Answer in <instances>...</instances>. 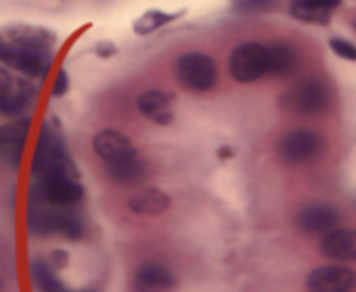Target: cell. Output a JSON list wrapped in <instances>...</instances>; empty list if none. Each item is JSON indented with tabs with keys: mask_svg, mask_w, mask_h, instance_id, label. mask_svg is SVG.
Here are the masks:
<instances>
[{
	"mask_svg": "<svg viewBox=\"0 0 356 292\" xmlns=\"http://www.w3.org/2000/svg\"><path fill=\"white\" fill-rule=\"evenodd\" d=\"M32 175L35 180H47V178H79L81 173L76 169L74 159L66 151L64 137L59 132L56 119L42 127L40 139H37L35 154H32Z\"/></svg>",
	"mask_w": 356,
	"mask_h": 292,
	"instance_id": "cell-1",
	"label": "cell"
},
{
	"mask_svg": "<svg viewBox=\"0 0 356 292\" xmlns=\"http://www.w3.org/2000/svg\"><path fill=\"white\" fill-rule=\"evenodd\" d=\"M176 78L188 93H208L218 83V64L203 51H188L178 56Z\"/></svg>",
	"mask_w": 356,
	"mask_h": 292,
	"instance_id": "cell-2",
	"label": "cell"
},
{
	"mask_svg": "<svg viewBox=\"0 0 356 292\" xmlns=\"http://www.w3.org/2000/svg\"><path fill=\"white\" fill-rule=\"evenodd\" d=\"M229 74L239 83H257L259 78L268 74L266 46L257 42H244L234 46L229 54Z\"/></svg>",
	"mask_w": 356,
	"mask_h": 292,
	"instance_id": "cell-3",
	"label": "cell"
},
{
	"mask_svg": "<svg viewBox=\"0 0 356 292\" xmlns=\"http://www.w3.org/2000/svg\"><path fill=\"white\" fill-rule=\"evenodd\" d=\"M278 103L291 114H315L327 108V103H330V90L322 83H317V80H307V83H300V85H296V88L286 90Z\"/></svg>",
	"mask_w": 356,
	"mask_h": 292,
	"instance_id": "cell-4",
	"label": "cell"
},
{
	"mask_svg": "<svg viewBox=\"0 0 356 292\" xmlns=\"http://www.w3.org/2000/svg\"><path fill=\"white\" fill-rule=\"evenodd\" d=\"M322 149V137L312 129H293L278 144V154L286 164H305Z\"/></svg>",
	"mask_w": 356,
	"mask_h": 292,
	"instance_id": "cell-5",
	"label": "cell"
},
{
	"mask_svg": "<svg viewBox=\"0 0 356 292\" xmlns=\"http://www.w3.org/2000/svg\"><path fill=\"white\" fill-rule=\"evenodd\" d=\"M6 37L15 46L25 51H32L37 56H44V59H54V46H56V35L44 27H32V25H15L8 27Z\"/></svg>",
	"mask_w": 356,
	"mask_h": 292,
	"instance_id": "cell-6",
	"label": "cell"
},
{
	"mask_svg": "<svg viewBox=\"0 0 356 292\" xmlns=\"http://www.w3.org/2000/svg\"><path fill=\"white\" fill-rule=\"evenodd\" d=\"M356 287V273L339 263L320 266L307 275V290L312 292H349Z\"/></svg>",
	"mask_w": 356,
	"mask_h": 292,
	"instance_id": "cell-7",
	"label": "cell"
},
{
	"mask_svg": "<svg viewBox=\"0 0 356 292\" xmlns=\"http://www.w3.org/2000/svg\"><path fill=\"white\" fill-rule=\"evenodd\" d=\"M59 209L51 203L42 198L40 190L32 185L30 190V203H27V229L35 237H49L56 232V222H59Z\"/></svg>",
	"mask_w": 356,
	"mask_h": 292,
	"instance_id": "cell-8",
	"label": "cell"
},
{
	"mask_svg": "<svg viewBox=\"0 0 356 292\" xmlns=\"http://www.w3.org/2000/svg\"><path fill=\"white\" fill-rule=\"evenodd\" d=\"M35 188L54 207H76L83 200V185L79 178H47L37 180Z\"/></svg>",
	"mask_w": 356,
	"mask_h": 292,
	"instance_id": "cell-9",
	"label": "cell"
},
{
	"mask_svg": "<svg viewBox=\"0 0 356 292\" xmlns=\"http://www.w3.org/2000/svg\"><path fill=\"white\" fill-rule=\"evenodd\" d=\"M0 64L6 66V69L20 71V74L27 76V78H44L51 61L44 59V56L32 54V51L20 49V46H15L10 42L8 49H6V54L0 56Z\"/></svg>",
	"mask_w": 356,
	"mask_h": 292,
	"instance_id": "cell-10",
	"label": "cell"
},
{
	"mask_svg": "<svg viewBox=\"0 0 356 292\" xmlns=\"http://www.w3.org/2000/svg\"><path fill=\"white\" fill-rule=\"evenodd\" d=\"M173 105H176V95L168 90H147L137 98L139 112L161 127L173 122Z\"/></svg>",
	"mask_w": 356,
	"mask_h": 292,
	"instance_id": "cell-11",
	"label": "cell"
},
{
	"mask_svg": "<svg viewBox=\"0 0 356 292\" xmlns=\"http://www.w3.org/2000/svg\"><path fill=\"white\" fill-rule=\"evenodd\" d=\"M296 224L307 234H327L339 224V212L332 205L312 203L298 212Z\"/></svg>",
	"mask_w": 356,
	"mask_h": 292,
	"instance_id": "cell-12",
	"label": "cell"
},
{
	"mask_svg": "<svg viewBox=\"0 0 356 292\" xmlns=\"http://www.w3.org/2000/svg\"><path fill=\"white\" fill-rule=\"evenodd\" d=\"M320 251L330 261H356V229H332L322 234Z\"/></svg>",
	"mask_w": 356,
	"mask_h": 292,
	"instance_id": "cell-13",
	"label": "cell"
},
{
	"mask_svg": "<svg viewBox=\"0 0 356 292\" xmlns=\"http://www.w3.org/2000/svg\"><path fill=\"white\" fill-rule=\"evenodd\" d=\"M341 0H291V15L310 25H330Z\"/></svg>",
	"mask_w": 356,
	"mask_h": 292,
	"instance_id": "cell-14",
	"label": "cell"
},
{
	"mask_svg": "<svg viewBox=\"0 0 356 292\" xmlns=\"http://www.w3.org/2000/svg\"><path fill=\"white\" fill-rule=\"evenodd\" d=\"M93 151L100 159L108 164V161H120L124 156L137 154L127 137L122 132H115V129H103L93 137Z\"/></svg>",
	"mask_w": 356,
	"mask_h": 292,
	"instance_id": "cell-15",
	"label": "cell"
},
{
	"mask_svg": "<svg viewBox=\"0 0 356 292\" xmlns=\"http://www.w3.org/2000/svg\"><path fill=\"white\" fill-rule=\"evenodd\" d=\"M30 124H32V119L25 117V119H20V122L6 124V127L0 129V154L6 156L13 166H17L22 159Z\"/></svg>",
	"mask_w": 356,
	"mask_h": 292,
	"instance_id": "cell-16",
	"label": "cell"
},
{
	"mask_svg": "<svg viewBox=\"0 0 356 292\" xmlns=\"http://www.w3.org/2000/svg\"><path fill=\"white\" fill-rule=\"evenodd\" d=\"M173 285H176V275L156 261L142 263L134 273V287L137 290H171Z\"/></svg>",
	"mask_w": 356,
	"mask_h": 292,
	"instance_id": "cell-17",
	"label": "cell"
},
{
	"mask_svg": "<svg viewBox=\"0 0 356 292\" xmlns=\"http://www.w3.org/2000/svg\"><path fill=\"white\" fill-rule=\"evenodd\" d=\"M105 169H108L110 178L120 185H137L147 178V164H144L137 154L124 156V159H120V161H108Z\"/></svg>",
	"mask_w": 356,
	"mask_h": 292,
	"instance_id": "cell-18",
	"label": "cell"
},
{
	"mask_svg": "<svg viewBox=\"0 0 356 292\" xmlns=\"http://www.w3.org/2000/svg\"><path fill=\"white\" fill-rule=\"evenodd\" d=\"M168 205H171V198L159 188L139 190L137 195L129 198V209L134 214H144V217H159V214L166 212Z\"/></svg>",
	"mask_w": 356,
	"mask_h": 292,
	"instance_id": "cell-19",
	"label": "cell"
},
{
	"mask_svg": "<svg viewBox=\"0 0 356 292\" xmlns=\"http://www.w3.org/2000/svg\"><path fill=\"white\" fill-rule=\"evenodd\" d=\"M30 277H32V285L42 292L66 290V285L59 280V275H56V268L51 266L49 261H44V258H32L30 261Z\"/></svg>",
	"mask_w": 356,
	"mask_h": 292,
	"instance_id": "cell-20",
	"label": "cell"
},
{
	"mask_svg": "<svg viewBox=\"0 0 356 292\" xmlns=\"http://www.w3.org/2000/svg\"><path fill=\"white\" fill-rule=\"evenodd\" d=\"M266 61H268V74L271 76H286L296 69L298 56L288 44H268L266 46Z\"/></svg>",
	"mask_w": 356,
	"mask_h": 292,
	"instance_id": "cell-21",
	"label": "cell"
},
{
	"mask_svg": "<svg viewBox=\"0 0 356 292\" xmlns=\"http://www.w3.org/2000/svg\"><path fill=\"white\" fill-rule=\"evenodd\" d=\"M184 15V12H163V10H147L137 22H134V35H152L161 27L171 25L173 20Z\"/></svg>",
	"mask_w": 356,
	"mask_h": 292,
	"instance_id": "cell-22",
	"label": "cell"
},
{
	"mask_svg": "<svg viewBox=\"0 0 356 292\" xmlns=\"http://www.w3.org/2000/svg\"><path fill=\"white\" fill-rule=\"evenodd\" d=\"M56 232L64 234L71 241H81L86 237V224L79 214L71 212V207H61L59 209V222H56Z\"/></svg>",
	"mask_w": 356,
	"mask_h": 292,
	"instance_id": "cell-23",
	"label": "cell"
},
{
	"mask_svg": "<svg viewBox=\"0 0 356 292\" xmlns=\"http://www.w3.org/2000/svg\"><path fill=\"white\" fill-rule=\"evenodd\" d=\"M281 0H229L234 12L239 15H264V12H273Z\"/></svg>",
	"mask_w": 356,
	"mask_h": 292,
	"instance_id": "cell-24",
	"label": "cell"
},
{
	"mask_svg": "<svg viewBox=\"0 0 356 292\" xmlns=\"http://www.w3.org/2000/svg\"><path fill=\"white\" fill-rule=\"evenodd\" d=\"M330 49L334 51L339 59L356 61V46L351 44L349 40H344V37H332V40H330Z\"/></svg>",
	"mask_w": 356,
	"mask_h": 292,
	"instance_id": "cell-25",
	"label": "cell"
},
{
	"mask_svg": "<svg viewBox=\"0 0 356 292\" xmlns=\"http://www.w3.org/2000/svg\"><path fill=\"white\" fill-rule=\"evenodd\" d=\"M69 74H66V69H59L56 71V76H54V83H51V95L54 98H61V95H66L69 93Z\"/></svg>",
	"mask_w": 356,
	"mask_h": 292,
	"instance_id": "cell-26",
	"label": "cell"
},
{
	"mask_svg": "<svg viewBox=\"0 0 356 292\" xmlns=\"http://www.w3.org/2000/svg\"><path fill=\"white\" fill-rule=\"evenodd\" d=\"M15 83H17L15 76H13L6 66H0V95L13 93V90H15Z\"/></svg>",
	"mask_w": 356,
	"mask_h": 292,
	"instance_id": "cell-27",
	"label": "cell"
},
{
	"mask_svg": "<svg viewBox=\"0 0 356 292\" xmlns=\"http://www.w3.org/2000/svg\"><path fill=\"white\" fill-rule=\"evenodd\" d=\"M95 54L98 56H115L118 54V46H115L113 42H100V44L95 46Z\"/></svg>",
	"mask_w": 356,
	"mask_h": 292,
	"instance_id": "cell-28",
	"label": "cell"
},
{
	"mask_svg": "<svg viewBox=\"0 0 356 292\" xmlns=\"http://www.w3.org/2000/svg\"><path fill=\"white\" fill-rule=\"evenodd\" d=\"M69 263V253L66 251H54L51 253V266L54 268H64Z\"/></svg>",
	"mask_w": 356,
	"mask_h": 292,
	"instance_id": "cell-29",
	"label": "cell"
},
{
	"mask_svg": "<svg viewBox=\"0 0 356 292\" xmlns=\"http://www.w3.org/2000/svg\"><path fill=\"white\" fill-rule=\"evenodd\" d=\"M8 44H10V40H8V42H6V37H3V35H0V56H3V54H6V49H8Z\"/></svg>",
	"mask_w": 356,
	"mask_h": 292,
	"instance_id": "cell-30",
	"label": "cell"
},
{
	"mask_svg": "<svg viewBox=\"0 0 356 292\" xmlns=\"http://www.w3.org/2000/svg\"><path fill=\"white\" fill-rule=\"evenodd\" d=\"M3 287H6V285H3V280H0V290H3Z\"/></svg>",
	"mask_w": 356,
	"mask_h": 292,
	"instance_id": "cell-31",
	"label": "cell"
},
{
	"mask_svg": "<svg viewBox=\"0 0 356 292\" xmlns=\"http://www.w3.org/2000/svg\"><path fill=\"white\" fill-rule=\"evenodd\" d=\"M354 30H356V22H354Z\"/></svg>",
	"mask_w": 356,
	"mask_h": 292,
	"instance_id": "cell-32",
	"label": "cell"
}]
</instances>
